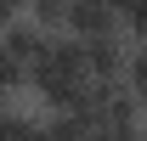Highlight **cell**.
<instances>
[{
  "label": "cell",
  "mask_w": 147,
  "mask_h": 141,
  "mask_svg": "<svg viewBox=\"0 0 147 141\" xmlns=\"http://www.w3.org/2000/svg\"><path fill=\"white\" fill-rule=\"evenodd\" d=\"M62 34H74V40H102V34H125V23H119V11H113V0H68Z\"/></svg>",
  "instance_id": "obj_1"
},
{
  "label": "cell",
  "mask_w": 147,
  "mask_h": 141,
  "mask_svg": "<svg viewBox=\"0 0 147 141\" xmlns=\"http://www.w3.org/2000/svg\"><path fill=\"white\" fill-rule=\"evenodd\" d=\"M79 51H85V79H125V62H130V40L125 34L79 40Z\"/></svg>",
  "instance_id": "obj_2"
},
{
  "label": "cell",
  "mask_w": 147,
  "mask_h": 141,
  "mask_svg": "<svg viewBox=\"0 0 147 141\" xmlns=\"http://www.w3.org/2000/svg\"><path fill=\"white\" fill-rule=\"evenodd\" d=\"M45 45H51V34H45L40 23H28V17H17V23H6V28H0V51L11 56V62H23V68L40 62Z\"/></svg>",
  "instance_id": "obj_3"
},
{
  "label": "cell",
  "mask_w": 147,
  "mask_h": 141,
  "mask_svg": "<svg viewBox=\"0 0 147 141\" xmlns=\"http://www.w3.org/2000/svg\"><path fill=\"white\" fill-rule=\"evenodd\" d=\"M28 23H40L45 34H62V23H68V0H28Z\"/></svg>",
  "instance_id": "obj_4"
},
{
  "label": "cell",
  "mask_w": 147,
  "mask_h": 141,
  "mask_svg": "<svg viewBox=\"0 0 147 141\" xmlns=\"http://www.w3.org/2000/svg\"><path fill=\"white\" fill-rule=\"evenodd\" d=\"M17 90H28V68L0 51V107H6V96H17Z\"/></svg>",
  "instance_id": "obj_5"
},
{
  "label": "cell",
  "mask_w": 147,
  "mask_h": 141,
  "mask_svg": "<svg viewBox=\"0 0 147 141\" xmlns=\"http://www.w3.org/2000/svg\"><path fill=\"white\" fill-rule=\"evenodd\" d=\"M125 85L136 102H147V51L142 45H130V62H125Z\"/></svg>",
  "instance_id": "obj_6"
},
{
  "label": "cell",
  "mask_w": 147,
  "mask_h": 141,
  "mask_svg": "<svg viewBox=\"0 0 147 141\" xmlns=\"http://www.w3.org/2000/svg\"><path fill=\"white\" fill-rule=\"evenodd\" d=\"M91 141H142V130H136V124H96Z\"/></svg>",
  "instance_id": "obj_7"
},
{
  "label": "cell",
  "mask_w": 147,
  "mask_h": 141,
  "mask_svg": "<svg viewBox=\"0 0 147 141\" xmlns=\"http://www.w3.org/2000/svg\"><path fill=\"white\" fill-rule=\"evenodd\" d=\"M125 40L147 51V11H130V17H125Z\"/></svg>",
  "instance_id": "obj_8"
}]
</instances>
